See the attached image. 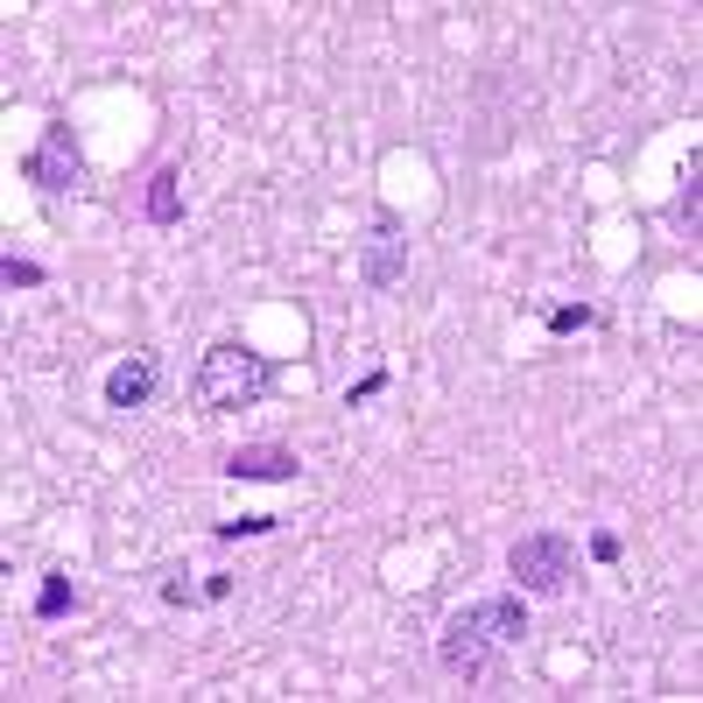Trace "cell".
<instances>
[{
	"label": "cell",
	"instance_id": "1",
	"mask_svg": "<svg viewBox=\"0 0 703 703\" xmlns=\"http://www.w3.org/2000/svg\"><path fill=\"white\" fill-rule=\"evenodd\" d=\"M514 640H528V605L514 598H478V605H457L451 619H443L437 633V662L451 668V676H478V668L492 662V648H514Z\"/></svg>",
	"mask_w": 703,
	"mask_h": 703
},
{
	"label": "cell",
	"instance_id": "2",
	"mask_svg": "<svg viewBox=\"0 0 703 703\" xmlns=\"http://www.w3.org/2000/svg\"><path fill=\"white\" fill-rule=\"evenodd\" d=\"M275 387V359L239 346V338H226V346H212L198 359V380H190V394H198L204 415H233V409H253V401Z\"/></svg>",
	"mask_w": 703,
	"mask_h": 703
},
{
	"label": "cell",
	"instance_id": "3",
	"mask_svg": "<svg viewBox=\"0 0 703 703\" xmlns=\"http://www.w3.org/2000/svg\"><path fill=\"white\" fill-rule=\"evenodd\" d=\"M506 577H514L520 598H556L577 577V542L563 528H528L506 549Z\"/></svg>",
	"mask_w": 703,
	"mask_h": 703
},
{
	"label": "cell",
	"instance_id": "4",
	"mask_svg": "<svg viewBox=\"0 0 703 703\" xmlns=\"http://www.w3.org/2000/svg\"><path fill=\"white\" fill-rule=\"evenodd\" d=\"M352 275L366 281V289H394V281L409 275V233H401V218H394V212H380V218L366 226Z\"/></svg>",
	"mask_w": 703,
	"mask_h": 703
},
{
	"label": "cell",
	"instance_id": "5",
	"mask_svg": "<svg viewBox=\"0 0 703 703\" xmlns=\"http://www.w3.org/2000/svg\"><path fill=\"white\" fill-rule=\"evenodd\" d=\"M22 176L42 190V198H64V190L85 176V155H78V141H71L64 120H50V127H42V141H36V155L22 162Z\"/></svg>",
	"mask_w": 703,
	"mask_h": 703
},
{
	"label": "cell",
	"instance_id": "6",
	"mask_svg": "<svg viewBox=\"0 0 703 703\" xmlns=\"http://www.w3.org/2000/svg\"><path fill=\"white\" fill-rule=\"evenodd\" d=\"M155 387H162V359L155 352H127L106 373V387H99V394H106L113 415H134V409H148V401H155Z\"/></svg>",
	"mask_w": 703,
	"mask_h": 703
},
{
	"label": "cell",
	"instance_id": "7",
	"mask_svg": "<svg viewBox=\"0 0 703 703\" xmlns=\"http://www.w3.org/2000/svg\"><path fill=\"white\" fill-rule=\"evenodd\" d=\"M296 472L303 465H296L289 443H239V451L226 457V478H239V486H289Z\"/></svg>",
	"mask_w": 703,
	"mask_h": 703
},
{
	"label": "cell",
	"instance_id": "8",
	"mask_svg": "<svg viewBox=\"0 0 703 703\" xmlns=\"http://www.w3.org/2000/svg\"><path fill=\"white\" fill-rule=\"evenodd\" d=\"M148 218H155V226H176V218H184V170H155V184H148Z\"/></svg>",
	"mask_w": 703,
	"mask_h": 703
},
{
	"label": "cell",
	"instance_id": "9",
	"mask_svg": "<svg viewBox=\"0 0 703 703\" xmlns=\"http://www.w3.org/2000/svg\"><path fill=\"white\" fill-rule=\"evenodd\" d=\"M78 605V591H71V577H42V591H36V619H64V612Z\"/></svg>",
	"mask_w": 703,
	"mask_h": 703
},
{
	"label": "cell",
	"instance_id": "10",
	"mask_svg": "<svg viewBox=\"0 0 703 703\" xmlns=\"http://www.w3.org/2000/svg\"><path fill=\"white\" fill-rule=\"evenodd\" d=\"M542 324H549L556 338H570V331H591V324H598V310H591V303H556Z\"/></svg>",
	"mask_w": 703,
	"mask_h": 703
},
{
	"label": "cell",
	"instance_id": "11",
	"mask_svg": "<svg viewBox=\"0 0 703 703\" xmlns=\"http://www.w3.org/2000/svg\"><path fill=\"white\" fill-rule=\"evenodd\" d=\"M0 281H8V289H42V281H50V267H36V261H0Z\"/></svg>",
	"mask_w": 703,
	"mask_h": 703
},
{
	"label": "cell",
	"instance_id": "12",
	"mask_svg": "<svg viewBox=\"0 0 703 703\" xmlns=\"http://www.w3.org/2000/svg\"><path fill=\"white\" fill-rule=\"evenodd\" d=\"M696 176H703V155H690V184H682V198H676V218H682V226H690V239H696V204H703Z\"/></svg>",
	"mask_w": 703,
	"mask_h": 703
},
{
	"label": "cell",
	"instance_id": "13",
	"mask_svg": "<svg viewBox=\"0 0 703 703\" xmlns=\"http://www.w3.org/2000/svg\"><path fill=\"white\" fill-rule=\"evenodd\" d=\"M387 387H394V373H366V380H352V387H346V409H366V401H380Z\"/></svg>",
	"mask_w": 703,
	"mask_h": 703
},
{
	"label": "cell",
	"instance_id": "14",
	"mask_svg": "<svg viewBox=\"0 0 703 703\" xmlns=\"http://www.w3.org/2000/svg\"><path fill=\"white\" fill-rule=\"evenodd\" d=\"M162 605H204V585H184V577H162Z\"/></svg>",
	"mask_w": 703,
	"mask_h": 703
},
{
	"label": "cell",
	"instance_id": "15",
	"mask_svg": "<svg viewBox=\"0 0 703 703\" xmlns=\"http://www.w3.org/2000/svg\"><path fill=\"white\" fill-rule=\"evenodd\" d=\"M267 528H275V514H247V520H226L218 535H226V542H239V535H267Z\"/></svg>",
	"mask_w": 703,
	"mask_h": 703
},
{
	"label": "cell",
	"instance_id": "16",
	"mask_svg": "<svg viewBox=\"0 0 703 703\" xmlns=\"http://www.w3.org/2000/svg\"><path fill=\"white\" fill-rule=\"evenodd\" d=\"M591 563H619V535H612V528L591 535Z\"/></svg>",
	"mask_w": 703,
	"mask_h": 703
},
{
	"label": "cell",
	"instance_id": "17",
	"mask_svg": "<svg viewBox=\"0 0 703 703\" xmlns=\"http://www.w3.org/2000/svg\"><path fill=\"white\" fill-rule=\"evenodd\" d=\"M218 598H233V577H226V570L204 577V605H218Z\"/></svg>",
	"mask_w": 703,
	"mask_h": 703
}]
</instances>
